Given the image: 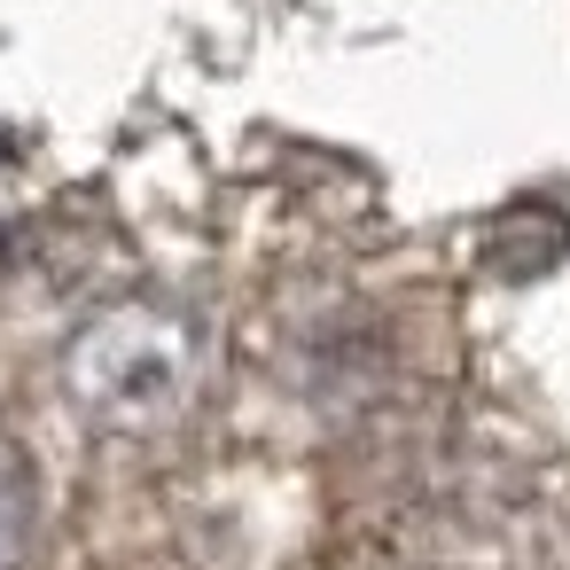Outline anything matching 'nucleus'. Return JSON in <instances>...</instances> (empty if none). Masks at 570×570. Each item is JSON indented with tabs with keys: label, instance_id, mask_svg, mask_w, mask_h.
<instances>
[{
	"label": "nucleus",
	"instance_id": "1",
	"mask_svg": "<svg viewBox=\"0 0 570 570\" xmlns=\"http://www.w3.org/2000/svg\"><path fill=\"white\" fill-rule=\"evenodd\" d=\"M212 328L180 297H118L87 313L63 344V399L118 438L165 430L204 399Z\"/></svg>",
	"mask_w": 570,
	"mask_h": 570
},
{
	"label": "nucleus",
	"instance_id": "2",
	"mask_svg": "<svg viewBox=\"0 0 570 570\" xmlns=\"http://www.w3.org/2000/svg\"><path fill=\"white\" fill-rule=\"evenodd\" d=\"M32 461H24V445L0 430V570H17L24 562V547H32Z\"/></svg>",
	"mask_w": 570,
	"mask_h": 570
}]
</instances>
